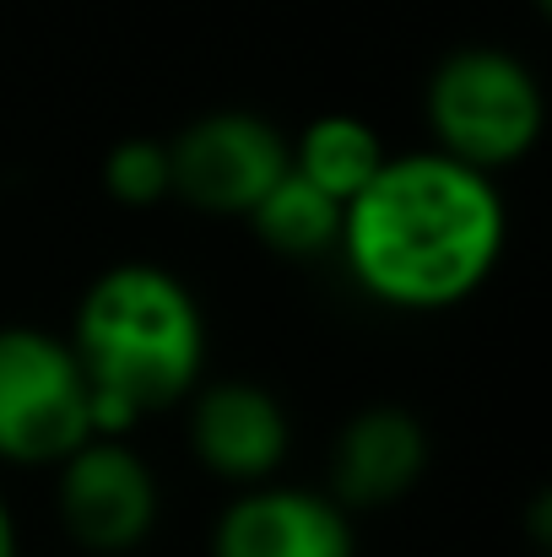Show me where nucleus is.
Listing matches in <instances>:
<instances>
[{
	"instance_id": "nucleus-6",
	"label": "nucleus",
	"mask_w": 552,
	"mask_h": 557,
	"mask_svg": "<svg viewBox=\"0 0 552 557\" xmlns=\"http://www.w3.org/2000/svg\"><path fill=\"white\" fill-rule=\"evenodd\" d=\"M54 504L65 536L98 557L136 553L158 525V482L147 460L120 438H87L76 455H65Z\"/></svg>"
},
{
	"instance_id": "nucleus-4",
	"label": "nucleus",
	"mask_w": 552,
	"mask_h": 557,
	"mask_svg": "<svg viewBox=\"0 0 552 557\" xmlns=\"http://www.w3.org/2000/svg\"><path fill=\"white\" fill-rule=\"evenodd\" d=\"M87 373L71 342L27 325L0 331V460L60 466L93 438Z\"/></svg>"
},
{
	"instance_id": "nucleus-5",
	"label": "nucleus",
	"mask_w": 552,
	"mask_h": 557,
	"mask_svg": "<svg viewBox=\"0 0 552 557\" xmlns=\"http://www.w3.org/2000/svg\"><path fill=\"white\" fill-rule=\"evenodd\" d=\"M287 169V136L244 109L206 114L169 141V195L211 216H249Z\"/></svg>"
},
{
	"instance_id": "nucleus-9",
	"label": "nucleus",
	"mask_w": 552,
	"mask_h": 557,
	"mask_svg": "<svg viewBox=\"0 0 552 557\" xmlns=\"http://www.w3.org/2000/svg\"><path fill=\"white\" fill-rule=\"evenodd\" d=\"M428 471V433L401 406L358 411L331 449V504L336 509H384L406 498Z\"/></svg>"
},
{
	"instance_id": "nucleus-8",
	"label": "nucleus",
	"mask_w": 552,
	"mask_h": 557,
	"mask_svg": "<svg viewBox=\"0 0 552 557\" xmlns=\"http://www.w3.org/2000/svg\"><path fill=\"white\" fill-rule=\"evenodd\" d=\"M189 449L222 482L260 487L287 460V411L260 384L244 379L211 384L189 406Z\"/></svg>"
},
{
	"instance_id": "nucleus-13",
	"label": "nucleus",
	"mask_w": 552,
	"mask_h": 557,
	"mask_svg": "<svg viewBox=\"0 0 552 557\" xmlns=\"http://www.w3.org/2000/svg\"><path fill=\"white\" fill-rule=\"evenodd\" d=\"M0 557H16V525H11V509L0 498Z\"/></svg>"
},
{
	"instance_id": "nucleus-14",
	"label": "nucleus",
	"mask_w": 552,
	"mask_h": 557,
	"mask_svg": "<svg viewBox=\"0 0 552 557\" xmlns=\"http://www.w3.org/2000/svg\"><path fill=\"white\" fill-rule=\"evenodd\" d=\"M537 5H542V11H548V0H537Z\"/></svg>"
},
{
	"instance_id": "nucleus-1",
	"label": "nucleus",
	"mask_w": 552,
	"mask_h": 557,
	"mask_svg": "<svg viewBox=\"0 0 552 557\" xmlns=\"http://www.w3.org/2000/svg\"><path fill=\"white\" fill-rule=\"evenodd\" d=\"M504 200L488 174L444 158H384L342 211V255L379 304L450 309L471 298L504 255Z\"/></svg>"
},
{
	"instance_id": "nucleus-11",
	"label": "nucleus",
	"mask_w": 552,
	"mask_h": 557,
	"mask_svg": "<svg viewBox=\"0 0 552 557\" xmlns=\"http://www.w3.org/2000/svg\"><path fill=\"white\" fill-rule=\"evenodd\" d=\"M249 222H255L260 244L287 260H315V255L336 249V238H342V206L315 185H304L293 169L266 189V200L249 211Z\"/></svg>"
},
{
	"instance_id": "nucleus-2",
	"label": "nucleus",
	"mask_w": 552,
	"mask_h": 557,
	"mask_svg": "<svg viewBox=\"0 0 552 557\" xmlns=\"http://www.w3.org/2000/svg\"><path fill=\"white\" fill-rule=\"evenodd\" d=\"M71 352L93 395L120 400L142 422L147 411H163L195 395L206 363V325L180 276L131 260V265H109L87 287L76 309Z\"/></svg>"
},
{
	"instance_id": "nucleus-3",
	"label": "nucleus",
	"mask_w": 552,
	"mask_h": 557,
	"mask_svg": "<svg viewBox=\"0 0 552 557\" xmlns=\"http://www.w3.org/2000/svg\"><path fill=\"white\" fill-rule=\"evenodd\" d=\"M428 125L439 136L433 152L493 174L520 163L542 136V87L537 76L488 44L455 49L428 76Z\"/></svg>"
},
{
	"instance_id": "nucleus-7",
	"label": "nucleus",
	"mask_w": 552,
	"mask_h": 557,
	"mask_svg": "<svg viewBox=\"0 0 552 557\" xmlns=\"http://www.w3.org/2000/svg\"><path fill=\"white\" fill-rule=\"evenodd\" d=\"M211 557H358V542L347 509L326 493L260 482L222 509Z\"/></svg>"
},
{
	"instance_id": "nucleus-10",
	"label": "nucleus",
	"mask_w": 552,
	"mask_h": 557,
	"mask_svg": "<svg viewBox=\"0 0 552 557\" xmlns=\"http://www.w3.org/2000/svg\"><path fill=\"white\" fill-rule=\"evenodd\" d=\"M293 152V174L320 195H331L342 211L368 189V180L384 169V141L373 136V125L358 114H320L315 125H304Z\"/></svg>"
},
{
	"instance_id": "nucleus-12",
	"label": "nucleus",
	"mask_w": 552,
	"mask_h": 557,
	"mask_svg": "<svg viewBox=\"0 0 552 557\" xmlns=\"http://www.w3.org/2000/svg\"><path fill=\"white\" fill-rule=\"evenodd\" d=\"M103 189L120 206H152L169 195V147L152 136H131L103 158Z\"/></svg>"
}]
</instances>
